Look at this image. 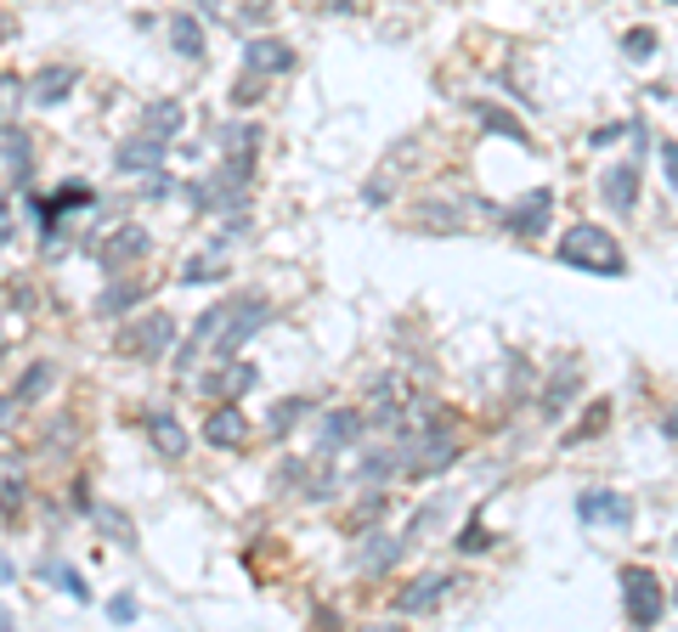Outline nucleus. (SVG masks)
Segmentation results:
<instances>
[{"mask_svg":"<svg viewBox=\"0 0 678 632\" xmlns=\"http://www.w3.org/2000/svg\"><path fill=\"white\" fill-rule=\"evenodd\" d=\"M554 255H560V266H571V271H594V277H622V271H627L622 243H616L605 226H594V221L565 226V237H560Z\"/></svg>","mask_w":678,"mask_h":632,"instance_id":"nucleus-1","label":"nucleus"},{"mask_svg":"<svg viewBox=\"0 0 678 632\" xmlns=\"http://www.w3.org/2000/svg\"><path fill=\"white\" fill-rule=\"evenodd\" d=\"M266 322H272V300L266 294H232V311H226L215 345H210V362H232Z\"/></svg>","mask_w":678,"mask_h":632,"instance_id":"nucleus-2","label":"nucleus"},{"mask_svg":"<svg viewBox=\"0 0 678 632\" xmlns=\"http://www.w3.org/2000/svg\"><path fill=\"white\" fill-rule=\"evenodd\" d=\"M170 345H176V317L170 311H141L136 322H125L114 333V351L125 362H159V356H170Z\"/></svg>","mask_w":678,"mask_h":632,"instance_id":"nucleus-3","label":"nucleus"},{"mask_svg":"<svg viewBox=\"0 0 678 632\" xmlns=\"http://www.w3.org/2000/svg\"><path fill=\"white\" fill-rule=\"evenodd\" d=\"M661 610H667V593H661L656 570L622 565V615H627V626H656Z\"/></svg>","mask_w":678,"mask_h":632,"instance_id":"nucleus-4","label":"nucleus"},{"mask_svg":"<svg viewBox=\"0 0 678 632\" xmlns=\"http://www.w3.org/2000/svg\"><path fill=\"white\" fill-rule=\"evenodd\" d=\"M165 159H170V136H159V130H136L114 148L119 175H153V170H165Z\"/></svg>","mask_w":678,"mask_h":632,"instance_id":"nucleus-5","label":"nucleus"},{"mask_svg":"<svg viewBox=\"0 0 678 632\" xmlns=\"http://www.w3.org/2000/svg\"><path fill=\"white\" fill-rule=\"evenodd\" d=\"M362 429H368V413H357V407L322 413V418H317V452H322V458L357 452V447H362Z\"/></svg>","mask_w":678,"mask_h":632,"instance_id":"nucleus-6","label":"nucleus"},{"mask_svg":"<svg viewBox=\"0 0 678 632\" xmlns=\"http://www.w3.org/2000/svg\"><path fill=\"white\" fill-rule=\"evenodd\" d=\"M226 311H232V300H215V306H204V317H199V322H192V333L181 339V351H176V373H181V378L199 373V362L210 356V345H215V333H221Z\"/></svg>","mask_w":678,"mask_h":632,"instance_id":"nucleus-7","label":"nucleus"},{"mask_svg":"<svg viewBox=\"0 0 678 632\" xmlns=\"http://www.w3.org/2000/svg\"><path fill=\"white\" fill-rule=\"evenodd\" d=\"M255 384H261V367L244 362V356H232V362H215V367L199 378V396H210V401H237V396H250Z\"/></svg>","mask_w":678,"mask_h":632,"instance_id":"nucleus-8","label":"nucleus"},{"mask_svg":"<svg viewBox=\"0 0 678 632\" xmlns=\"http://www.w3.org/2000/svg\"><path fill=\"white\" fill-rule=\"evenodd\" d=\"M204 447L215 452H244L250 447V413L237 407V401H215L204 413Z\"/></svg>","mask_w":678,"mask_h":632,"instance_id":"nucleus-9","label":"nucleus"},{"mask_svg":"<svg viewBox=\"0 0 678 632\" xmlns=\"http://www.w3.org/2000/svg\"><path fill=\"white\" fill-rule=\"evenodd\" d=\"M244 68L272 79V74H295L300 57H295V45L277 40V34H250V40H244Z\"/></svg>","mask_w":678,"mask_h":632,"instance_id":"nucleus-10","label":"nucleus"},{"mask_svg":"<svg viewBox=\"0 0 678 632\" xmlns=\"http://www.w3.org/2000/svg\"><path fill=\"white\" fill-rule=\"evenodd\" d=\"M549 221H554V192H549V186H531L520 204L504 210V226H509L515 237H543Z\"/></svg>","mask_w":678,"mask_h":632,"instance_id":"nucleus-11","label":"nucleus"},{"mask_svg":"<svg viewBox=\"0 0 678 632\" xmlns=\"http://www.w3.org/2000/svg\"><path fill=\"white\" fill-rule=\"evenodd\" d=\"M148 249H153V232H148V226H136V221H125V226L103 243V249H96V260H103V271H108V277H119L130 260H141Z\"/></svg>","mask_w":678,"mask_h":632,"instance_id":"nucleus-12","label":"nucleus"},{"mask_svg":"<svg viewBox=\"0 0 678 632\" xmlns=\"http://www.w3.org/2000/svg\"><path fill=\"white\" fill-rule=\"evenodd\" d=\"M576 519H583V525L627 531V525H634V503H627L622 492H583V497H576Z\"/></svg>","mask_w":678,"mask_h":632,"instance_id":"nucleus-13","label":"nucleus"},{"mask_svg":"<svg viewBox=\"0 0 678 632\" xmlns=\"http://www.w3.org/2000/svg\"><path fill=\"white\" fill-rule=\"evenodd\" d=\"M453 593V576H442V570H424V576H413L407 588L396 593V615H424V610H435Z\"/></svg>","mask_w":678,"mask_h":632,"instance_id":"nucleus-14","label":"nucleus"},{"mask_svg":"<svg viewBox=\"0 0 678 632\" xmlns=\"http://www.w3.org/2000/svg\"><path fill=\"white\" fill-rule=\"evenodd\" d=\"M170 52L181 57V63H204L210 57V40H204V18L199 12H170Z\"/></svg>","mask_w":678,"mask_h":632,"instance_id":"nucleus-15","label":"nucleus"},{"mask_svg":"<svg viewBox=\"0 0 678 632\" xmlns=\"http://www.w3.org/2000/svg\"><path fill=\"white\" fill-rule=\"evenodd\" d=\"M74 85H80V74H74V68L45 63V68L29 79V103H34V108H63L68 96H74Z\"/></svg>","mask_w":678,"mask_h":632,"instance_id":"nucleus-16","label":"nucleus"},{"mask_svg":"<svg viewBox=\"0 0 678 632\" xmlns=\"http://www.w3.org/2000/svg\"><path fill=\"white\" fill-rule=\"evenodd\" d=\"M639 164L627 159V164H611L605 170V181H600V192H605V204H611V215H634V204H639Z\"/></svg>","mask_w":678,"mask_h":632,"instance_id":"nucleus-17","label":"nucleus"},{"mask_svg":"<svg viewBox=\"0 0 678 632\" xmlns=\"http://www.w3.org/2000/svg\"><path fill=\"white\" fill-rule=\"evenodd\" d=\"M148 441H153V452L165 458V463H181L187 458V429H181V418L170 413V407H159V413H148Z\"/></svg>","mask_w":678,"mask_h":632,"instance_id":"nucleus-18","label":"nucleus"},{"mask_svg":"<svg viewBox=\"0 0 678 632\" xmlns=\"http://www.w3.org/2000/svg\"><path fill=\"white\" fill-rule=\"evenodd\" d=\"M413 543L407 537H391V531H368V537H362V554H357V565L368 570V576H379V570H391L402 554H407Z\"/></svg>","mask_w":678,"mask_h":632,"instance_id":"nucleus-19","label":"nucleus"},{"mask_svg":"<svg viewBox=\"0 0 678 632\" xmlns=\"http://www.w3.org/2000/svg\"><path fill=\"white\" fill-rule=\"evenodd\" d=\"M34 576L45 581V588H57V593H68L74 604H91V588H85V576L68 565V559H57V554H45L40 565H34Z\"/></svg>","mask_w":678,"mask_h":632,"instance_id":"nucleus-20","label":"nucleus"},{"mask_svg":"<svg viewBox=\"0 0 678 632\" xmlns=\"http://www.w3.org/2000/svg\"><path fill=\"white\" fill-rule=\"evenodd\" d=\"M469 119L487 130V136H504V141H520V148H531V136H526V125L515 119V114H504L498 103H469Z\"/></svg>","mask_w":678,"mask_h":632,"instance_id":"nucleus-21","label":"nucleus"},{"mask_svg":"<svg viewBox=\"0 0 678 632\" xmlns=\"http://www.w3.org/2000/svg\"><path fill=\"white\" fill-rule=\"evenodd\" d=\"M0 148H7V170H12V181L29 192V175H34V148H29V136H23L18 125H0Z\"/></svg>","mask_w":678,"mask_h":632,"instance_id":"nucleus-22","label":"nucleus"},{"mask_svg":"<svg viewBox=\"0 0 678 632\" xmlns=\"http://www.w3.org/2000/svg\"><path fill=\"white\" fill-rule=\"evenodd\" d=\"M141 300H148V282H108L103 294H96V317H125Z\"/></svg>","mask_w":678,"mask_h":632,"instance_id":"nucleus-23","label":"nucleus"},{"mask_svg":"<svg viewBox=\"0 0 678 632\" xmlns=\"http://www.w3.org/2000/svg\"><path fill=\"white\" fill-rule=\"evenodd\" d=\"M576 390H583V373H576V367H560V373L549 378V390L538 396V401H543V418H560V413L571 407Z\"/></svg>","mask_w":678,"mask_h":632,"instance_id":"nucleus-24","label":"nucleus"},{"mask_svg":"<svg viewBox=\"0 0 678 632\" xmlns=\"http://www.w3.org/2000/svg\"><path fill=\"white\" fill-rule=\"evenodd\" d=\"M333 492H339V469H333V458H322V452H317V463L306 469L300 497H306V503H328Z\"/></svg>","mask_w":678,"mask_h":632,"instance_id":"nucleus-25","label":"nucleus"},{"mask_svg":"<svg viewBox=\"0 0 678 632\" xmlns=\"http://www.w3.org/2000/svg\"><path fill=\"white\" fill-rule=\"evenodd\" d=\"M232 277V266L221 260V255H192L181 271H176V282H187V288H199V282H226Z\"/></svg>","mask_w":678,"mask_h":632,"instance_id":"nucleus-26","label":"nucleus"},{"mask_svg":"<svg viewBox=\"0 0 678 632\" xmlns=\"http://www.w3.org/2000/svg\"><path fill=\"white\" fill-rule=\"evenodd\" d=\"M141 125H148V130H159V136H181V125H187V108L176 103V96H159V103H148V114H141Z\"/></svg>","mask_w":678,"mask_h":632,"instance_id":"nucleus-27","label":"nucleus"},{"mask_svg":"<svg viewBox=\"0 0 678 632\" xmlns=\"http://www.w3.org/2000/svg\"><path fill=\"white\" fill-rule=\"evenodd\" d=\"M306 413H311V401H306V396H288V401H277V407H272V418H266V435H272V441H283V435L295 429Z\"/></svg>","mask_w":678,"mask_h":632,"instance_id":"nucleus-28","label":"nucleus"},{"mask_svg":"<svg viewBox=\"0 0 678 632\" xmlns=\"http://www.w3.org/2000/svg\"><path fill=\"white\" fill-rule=\"evenodd\" d=\"M52 384H57V367H52V362H34V367L18 378V390H12V396H18V407H23V401H40L45 390H52Z\"/></svg>","mask_w":678,"mask_h":632,"instance_id":"nucleus-29","label":"nucleus"},{"mask_svg":"<svg viewBox=\"0 0 678 632\" xmlns=\"http://www.w3.org/2000/svg\"><path fill=\"white\" fill-rule=\"evenodd\" d=\"M91 519L103 525L119 548H136V525H130V514H125V508H103V503H96V508H91Z\"/></svg>","mask_w":678,"mask_h":632,"instance_id":"nucleus-30","label":"nucleus"},{"mask_svg":"<svg viewBox=\"0 0 678 632\" xmlns=\"http://www.w3.org/2000/svg\"><path fill=\"white\" fill-rule=\"evenodd\" d=\"M221 153H261V125L255 119H237L221 130Z\"/></svg>","mask_w":678,"mask_h":632,"instance_id":"nucleus-31","label":"nucleus"},{"mask_svg":"<svg viewBox=\"0 0 678 632\" xmlns=\"http://www.w3.org/2000/svg\"><path fill=\"white\" fill-rule=\"evenodd\" d=\"M391 514V492H368V503L351 514V537H368V525Z\"/></svg>","mask_w":678,"mask_h":632,"instance_id":"nucleus-32","label":"nucleus"},{"mask_svg":"<svg viewBox=\"0 0 678 632\" xmlns=\"http://www.w3.org/2000/svg\"><path fill=\"white\" fill-rule=\"evenodd\" d=\"M29 508V480H0V519H18Z\"/></svg>","mask_w":678,"mask_h":632,"instance_id":"nucleus-33","label":"nucleus"},{"mask_svg":"<svg viewBox=\"0 0 678 632\" xmlns=\"http://www.w3.org/2000/svg\"><path fill=\"white\" fill-rule=\"evenodd\" d=\"M261 96H266V74H237V85H232V108H255L261 103Z\"/></svg>","mask_w":678,"mask_h":632,"instance_id":"nucleus-34","label":"nucleus"},{"mask_svg":"<svg viewBox=\"0 0 678 632\" xmlns=\"http://www.w3.org/2000/svg\"><path fill=\"white\" fill-rule=\"evenodd\" d=\"M453 548H458V554H487V548H492V531L480 525V519H464V531L453 537Z\"/></svg>","mask_w":678,"mask_h":632,"instance_id":"nucleus-35","label":"nucleus"},{"mask_svg":"<svg viewBox=\"0 0 678 632\" xmlns=\"http://www.w3.org/2000/svg\"><path fill=\"white\" fill-rule=\"evenodd\" d=\"M306 458H283L277 463V474H272V492H288V485H295V492H300V485H306Z\"/></svg>","mask_w":678,"mask_h":632,"instance_id":"nucleus-36","label":"nucleus"},{"mask_svg":"<svg viewBox=\"0 0 678 632\" xmlns=\"http://www.w3.org/2000/svg\"><path fill=\"white\" fill-rule=\"evenodd\" d=\"M605 424H611V401H594V413H589L583 424H576V429L565 435V447H576V441H589V435H600Z\"/></svg>","mask_w":678,"mask_h":632,"instance_id":"nucleus-37","label":"nucleus"},{"mask_svg":"<svg viewBox=\"0 0 678 632\" xmlns=\"http://www.w3.org/2000/svg\"><path fill=\"white\" fill-rule=\"evenodd\" d=\"M91 204H96V192H91L85 181H63V186H57V210H63V215H68V210H91Z\"/></svg>","mask_w":678,"mask_h":632,"instance_id":"nucleus-38","label":"nucleus"},{"mask_svg":"<svg viewBox=\"0 0 678 632\" xmlns=\"http://www.w3.org/2000/svg\"><path fill=\"white\" fill-rule=\"evenodd\" d=\"M622 57H634V63L656 57V34H650V29H627V34H622Z\"/></svg>","mask_w":678,"mask_h":632,"instance_id":"nucleus-39","label":"nucleus"},{"mask_svg":"<svg viewBox=\"0 0 678 632\" xmlns=\"http://www.w3.org/2000/svg\"><path fill=\"white\" fill-rule=\"evenodd\" d=\"M141 199H153V204L176 199V181H170V170H153L148 181H141Z\"/></svg>","mask_w":678,"mask_h":632,"instance_id":"nucleus-40","label":"nucleus"},{"mask_svg":"<svg viewBox=\"0 0 678 632\" xmlns=\"http://www.w3.org/2000/svg\"><path fill=\"white\" fill-rule=\"evenodd\" d=\"M108 615H114L119 626H130V621L141 615V604H136V593H114V599H108Z\"/></svg>","mask_w":678,"mask_h":632,"instance_id":"nucleus-41","label":"nucleus"},{"mask_svg":"<svg viewBox=\"0 0 678 632\" xmlns=\"http://www.w3.org/2000/svg\"><path fill=\"white\" fill-rule=\"evenodd\" d=\"M23 96H29V85L18 74H7V79H0V114H7L12 103H23Z\"/></svg>","mask_w":678,"mask_h":632,"instance_id":"nucleus-42","label":"nucleus"},{"mask_svg":"<svg viewBox=\"0 0 678 632\" xmlns=\"http://www.w3.org/2000/svg\"><path fill=\"white\" fill-rule=\"evenodd\" d=\"M362 204H368V210L391 204V181H368V186H362Z\"/></svg>","mask_w":678,"mask_h":632,"instance_id":"nucleus-43","label":"nucleus"},{"mask_svg":"<svg viewBox=\"0 0 678 632\" xmlns=\"http://www.w3.org/2000/svg\"><path fill=\"white\" fill-rule=\"evenodd\" d=\"M661 170H667V186L678 192V141H661Z\"/></svg>","mask_w":678,"mask_h":632,"instance_id":"nucleus-44","label":"nucleus"},{"mask_svg":"<svg viewBox=\"0 0 678 632\" xmlns=\"http://www.w3.org/2000/svg\"><path fill=\"white\" fill-rule=\"evenodd\" d=\"M244 23H272V0H244Z\"/></svg>","mask_w":678,"mask_h":632,"instance_id":"nucleus-45","label":"nucleus"},{"mask_svg":"<svg viewBox=\"0 0 678 632\" xmlns=\"http://www.w3.org/2000/svg\"><path fill=\"white\" fill-rule=\"evenodd\" d=\"M12 199H7V192H0V249H7V243H12Z\"/></svg>","mask_w":678,"mask_h":632,"instance_id":"nucleus-46","label":"nucleus"},{"mask_svg":"<svg viewBox=\"0 0 678 632\" xmlns=\"http://www.w3.org/2000/svg\"><path fill=\"white\" fill-rule=\"evenodd\" d=\"M616 136H627V125H600L589 141H594V148H605V141H616Z\"/></svg>","mask_w":678,"mask_h":632,"instance_id":"nucleus-47","label":"nucleus"},{"mask_svg":"<svg viewBox=\"0 0 678 632\" xmlns=\"http://www.w3.org/2000/svg\"><path fill=\"white\" fill-rule=\"evenodd\" d=\"M192 12H199V18L210 23V18H221V0H192Z\"/></svg>","mask_w":678,"mask_h":632,"instance_id":"nucleus-48","label":"nucleus"},{"mask_svg":"<svg viewBox=\"0 0 678 632\" xmlns=\"http://www.w3.org/2000/svg\"><path fill=\"white\" fill-rule=\"evenodd\" d=\"M661 435H667V441H678V407H672V413L661 418Z\"/></svg>","mask_w":678,"mask_h":632,"instance_id":"nucleus-49","label":"nucleus"},{"mask_svg":"<svg viewBox=\"0 0 678 632\" xmlns=\"http://www.w3.org/2000/svg\"><path fill=\"white\" fill-rule=\"evenodd\" d=\"M12 407H18V396H0V429H7V418H12Z\"/></svg>","mask_w":678,"mask_h":632,"instance_id":"nucleus-50","label":"nucleus"},{"mask_svg":"<svg viewBox=\"0 0 678 632\" xmlns=\"http://www.w3.org/2000/svg\"><path fill=\"white\" fill-rule=\"evenodd\" d=\"M328 12H357V0H322Z\"/></svg>","mask_w":678,"mask_h":632,"instance_id":"nucleus-51","label":"nucleus"},{"mask_svg":"<svg viewBox=\"0 0 678 632\" xmlns=\"http://www.w3.org/2000/svg\"><path fill=\"white\" fill-rule=\"evenodd\" d=\"M0 626H12V610L7 604H0Z\"/></svg>","mask_w":678,"mask_h":632,"instance_id":"nucleus-52","label":"nucleus"},{"mask_svg":"<svg viewBox=\"0 0 678 632\" xmlns=\"http://www.w3.org/2000/svg\"><path fill=\"white\" fill-rule=\"evenodd\" d=\"M672 7H678V0H672Z\"/></svg>","mask_w":678,"mask_h":632,"instance_id":"nucleus-53","label":"nucleus"},{"mask_svg":"<svg viewBox=\"0 0 678 632\" xmlns=\"http://www.w3.org/2000/svg\"><path fill=\"white\" fill-rule=\"evenodd\" d=\"M672 599H678V593H672Z\"/></svg>","mask_w":678,"mask_h":632,"instance_id":"nucleus-54","label":"nucleus"}]
</instances>
